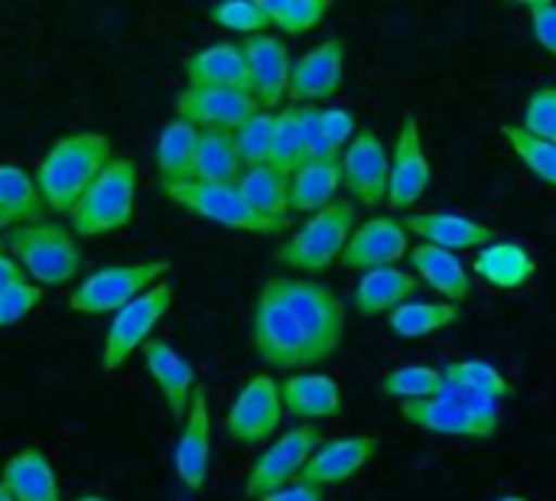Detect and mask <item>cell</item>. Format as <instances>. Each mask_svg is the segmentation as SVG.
Returning a JSON list of instances; mask_svg holds the SVG:
<instances>
[{"label": "cell", "mask_w": 556, "mask_h": 501, "mask_svg": "<svg viewBox=\"0 0 556 501\" xmlns=\"http://www.w3.org/2000/svg\"><path fill=\"white\" fill-rule=\"evenodd\" d=\"M195 147H199V127L173 117L156 140V173L160 183H186L192 179V163H195Z\"/></svg>", "instance_id": "d6a6232c"}, {"label": "cell", "mask_w": 556, "mask_h": 501, "mask_svg": "<svg viewBox=\"0 0 556 501\" xmlns=\"http://www.w3.org/2000/svg\"><path fill=\"white\" fill-rule=\"evenodd\" d=\"M241 49H244V59H248V75H251L254 101L264 111L277 108L287 98L290 68H293L287 42L280 36H274V33H261V36H248L241 42Z\"/></svg>", "instance_id": "e0dca14e"}, {"label": "cell", "mask_w": 556, "mask_h": 501, "mask_svg": "<svg viewBox=\"0 0 556 501\" xmlns=\"http://www.w3.org/2000/svg\"><path fill=\"white\" fill-rule=\"evenodd\" d=\"M528 16H531V29L538 36V42L556 55V3L554 0H528Z\"/></svg>", "instance_id": "f6af8a7d"}, {"label": "cell", "mask_w": 556, "mask_h": 501, "mask_svg": "<svg viewBox=\"0 0 556 501\" xmlns=\"http://www.w3.org/2000/svg\"><path fill=\"white\" fill-rule=\"evenodd\" d=\"M186 78L189 85L235 88V91L251 95V75H248V59H244L241 42H212L192 52L186 62Z\"/></svg>", "instance_id": "cb8c5ba5"}, {"label": "cell", "mask_w": 556, "mask_h": 501, "mask_svg": "<svg viewBox=\"0 0 556 501\" xmlns=\"http://www.w3.org/2000/svg\"><path fill=\"white\" fill-rule=\"evenodd\" d=\"M111 160H114V153H111V137L108 134L78 130V134L59 137L42 153V160H39V166L33 173L36 186L42 192V202L52 212L68 215Z\"/></svg>", "instance_id": "6da1fadb"}, {"label": "cell", "mask_w": 556, "mask_h": 501, "mask_svg": "<svg viewBox=\"0 0 556 501\" xmlns=\"http://www.w3.org/2000/svg\"><path fill=\"white\" fill-rule=\"evenodd\" d=\"M463 310L456 303H433V300H407L388 316V329L401 339H424L446 326H456Z\"/></svg>", "instance_id": "836d02e7"}, {"label": "cell", "mask_w": 556, "mask_h": 501, "mask_svg": "<svg viewBox=\"0 0 556 501\" xmlns=\"http://www.w3.org/2000/svg\"><path fill=\"white\" fill-rule=\"evenodd\" d=\"M300 114L303 140H306V160H339L342 153L332 147L326 127H323V108L316 104H293Z\"/></svg>", "instance_id": "7bdbcfd3"}, {"label": "cell", "mask_w": 556, "mask_h": 501, "mask_svg": "<svg viewBox=\"0 0 556 501\" xmlns=\"http://www.w3.org/2000/svg\"><path fill=\"white\" fill-rule=\"evenodd\" d=\"M0 501H13V496H10V489L3 486V479H0Z\"/></svg>", "instance_id": "681fc988"}, {"label": "cell", "mask_w": 556, "mask_h": 501, "mask_svg": "<svg viewBox=\"0 0 556 501\" xmlns=\"http://www.w3.org/2000/svg\"><path fill=\"white\" fill-rule=\"evenodd\" d=\"M264 284L283 300V306L296 320L306 342V368L329 362L345 339V320H349L345 303L329 287L293 274H277L267 277Z\"/></svg>", "instance_id": "7a4b0ae2"}, {"label": "cell", "mask_w": 556, "mask_h": 501, "mask_svg": "<svg viewBox=\"0 0 556 501\" xmlns=\"http://www.w3.org/2000/svg\"><path fill=\"white\" fill-rule=\"evenodd\" d=\"M404 228L410 235H417L424 245L443 248V251H482L492 241H498L495 228L469 218L463 212H450V209H433V212H417V215H404Z\"/></svg>", "instance_id": "2e32d148"}, {"label": "cell", "mask_w": 556, "mask_h": 501, "mask_svg": "<svg viewBox=\"0 0 556 501\" xmlns=\"http://www.w3.org/2000/svg\"><path fill=\"white\" fill-rule=\"evenodd\" d=\"M495 501H531V499H525V496H502V499H495Z\"/></svg>", "instance_id": "f907efd6"}, {"label": "cell", "mask_w": 556, "mask_h": 501, "mask_svg": "<svg viewBox=\"0 0 556 501\" xmlns=\"http://www.w3.org/2000/svg\"><path fill=\"white\" fill-rule=\"evenodd\" d=\"M358 228V205L336 199L329 209L309 215L290 241L277 248V261L296 274H323L336 258H342L352 231Z\"/></svg>", "instance_id": "277c9868"}, {"label": "cell", "mask_w": 556, "mask_h": 501, "mask_svg": "<svg viewBox=\"0 0 556 501\" xmlns=\"http://www.w3.org/2000/svg\"><path fill=\"white\" fill-rule=\"evenodd\" d=\"M16 280H23V267H20L10 254L0 251V293H3L10 284H16Z\"/></svg>", "instance_id": "c3c4849f"}, {"label": "cell", "mask_w": 556, "mask_h": 501, "mask_svg": "<svg viewBox=\"0 0 556 501\" xmlns=\"http://www.w3.org/2000/svg\"><path fill=\"white\" fill-rule=\"evenodd\" d=\"M410 267L417 280H424L433 293L443 297V303L459 306L472 293V267L453 251L420 241L417 248H410Z\"/></svg>", "instance_id": "603a6c76"}, {"label": "cell", "mask_w": 556, "mask_h": 501, "mask_svg": "<svg viewBox=\"0 0 556 501\" xmlns=\"http://www.w3.org/2000/svg\"><path fill=\"white\" fill-rule=\"evenodd\" d=\"M433 170H430V156L424 150V137H420V121L414 114H407L401 121V130L394 137V150H391V179H388V205L394 212L414 209L424 192L430 189Z\"/></svg>", "instance_id": "4fadbf2b"}, {"label": "cell", "mask_w": 556, "mask_h": 501, "mask_svg": "<svg viewBox=\"0 0 556 501\" xmlns=\"http://www.w3.org/2000/svg\"><path fill=\"white\" fill-rule=\"evenodd\" d=\"M417 274L404 267H378L362 274V280L352 290V310L358 316H378L394 313L401 303H407L417 293Z\"/></svg>", "instance_id": "484cf974"}, {"label": "cell", "mask_w": 556, "mask_h": 501, "mask_svg": "<svg viewBox=\"0 0 556 501\" xmlns=\"http://www.w3.org/2000/svg\"><path fill=\"white\" fill-rule=\"evenodd\" d=\"M306 163V140H303V127H300V114L296 108H283L274 114V147H270V166H277L280 173H293Z\"/></svg>", "instance_id": "74e56055"}, {"label": "cell", "mask_w": 556, "mask_h": 501, "mask_svg": "<svg viewBox=\"0 0 556 501\" xmlns=\"http://www.w3.org/2000/svg\"><path fill=\"white\" fill-rule=\"evenodd\" d=\"M283 394H280V381L270 375H254L244 381V388L238 391L228 417H225V430L235 443L241 447H257L264 440H270L280 424H283Z\"/></svg>", "instance_id": "8fae6325"}, {"label": "cell", "mask_w": 556, "mask_h": 501, "mask_svg": "<svg viewBox=\"0 0 556 501\" xmlns=\"http://www.w3.org/2000/svg\"><path fill=\"white\" fill-rule=\"evenodd\" d=\"M42 300V290L36 284H29L26 277L10 284L3 293H0V329L7 326H16L20 320H26Z\"/></svg>", "instance_id": "ee69618b"}, {"label": "cell", "mask_w": 556, "mask_h": 501, "mask_svg": "<svg viewBox=\"0 0 556 501\" xmlns=\"http://www.w3.org/2000/svg\"><path fill=\"white\" fill-rule=\"evenodd\" d=\"M345 59H349V46H345L342 36L323 39L319 46H313L309 52H303L293 62V68H290V88H287V95L293 98V104H313V101L336 98L339 88H342Z\"/></svg>", "instance_id": "5bb4252c"}, {"label": "cell", "mask_w": 556, "mask_h": 501, "mask_svg": "<svg viewBox=\"0 0 556 501\" xmlns=\"http://www.w3.org/2000/svg\"><path fill=\"white\" fill-rule=\"evenodd\" d=\"M257 501H326V489L296 479V483H290V486H283V489H277V492H270V496Z\"/></svg>", "instance_id": "7dc6e473"}, {"label": "cell", "mask_w": 556, "mask_h": 501, "mask_svg": "<svg viewBox=\"0 0 556 501\" xmlns=\"http://www.w3.org/2000/svg\"><path fill=\"white\" fill-rule=\"evenodd\" d=\"M208 466H212V414H208V394L199 388L186 414L182 434L173 447V469L189 492H202L208 479Z\"/></svg>", "instance_id": "d6986e66"}, {"label": "cell", "mask_w": 556, "mask_h": 501, "mask_svg": "<svg viewBox=\"0 0 556 501\" xmlns=\"http://www.w3.org/2000/svg\"><path fill=\"white\" fill-rule=\"evenodd\" d=\"M401 417L420 430L443 434V437H469V440H485L498 430V424L479 421L472 411H466L459 401L450 398H424V401H404Z\"/></svg>", "instance_id": "7402d4cb"}, {"label": "cell", "mask_w": 556, "mask_h": 501, "mask_svg": "<svg viewBox=\"0 0 556 501\" xmlns=\"http://www.w3.org/2000/svg\"><path fill=\"white\" fill-rule=\"evenodd\" d=\"M13 501H59V479L49 456L36 447L20 450L0 473Z\"/></svg>", "instance_id": "f546056e"}, {"label": "cell", "mask_w": 556, "mask_h": 501, "mask_svg": "<svg viewBox=\"0 0 556 501\" xmlns=\"http://www.w3.org/2000/svg\"><path fill=\"white\" fill-rule=\"evenodd\" d=\"M235 147L244 166H261L270 163V147H274V111H257L235 130Z\"/></svg>", "instance_id": "ab89813d"}, {"label": "cell", "mask_w": 556, "mask_h": 501, "mask_svg": "<svg viewBox=\"0 0 556 501\" xmlns=\"http://www.w3.org/2000/svg\"><path fill=\"white\" fill-rule=\"evenodd\" d=\"M472 274L482 277L489 287L495 290H518L525 284L534 280L538 274V261L534 254L518 245V241H492L489 248L476 251V261H472Z\"/></svg>", "instance_id": "4316f807"}, {"label": "cell", "mask_w": 556, "mask_h": 501, "mask_svg": "<svg viewBox=\"0 0 556 501\" xmlns=\"http://www.w3.org/2000/svg\"><path fill=\"white\" fill-rule=\"evenodd\" d=\"M342 189L339 160H306L290 173V212H323L336 202Z\"/></svg>", "instance_id": "4dcf8cb0"}, {"label": "cell", "mask_w": 556, "mask_h": 501, "mask_svg": "<svg viewBox=\"0 0 556 501\" xmlns=\"http://www.w3.org/2000/svg\"><path fill=\"white\" fill-rule=\"evenodd\" d=\"M78 501H108V499H101V496H81Z\"/></svg>", "instance_id": "816d5d0a"}, {"label": "cell", "mask_w": 556, "mask_h": 501, "mask_svg": "<svg viewBox=\"0 0 556 501\" xmlns=\"http://www.w3.org/2000/svg\"><path fill=\"white\" fill-rule=\"evenodd\" d=\"M0 245H3V238H0Z\"/></svg>", "instance_id": "f5cc1de1"}, {"label": "cell", "mask_w": 556, "mask_h": 501, "mask_svg": "<svg viewBox=\"0 0 556 501\" xmlns=\"http://www.w3.org/2000/svg\"><path fill=\"white\" fill-rule=\"evenodd\" d=\"M169 271V261H140V264H108L88 274L75 293L68 297V306L75 313L101 316V313H121L127 303L143 297L150 287L160 284V277Z\"/></svg>", "instance_id": "52a82bcc"}, {"label": "cell", "mask_w": 556, "mask_h": 501, "mask_svg": "<svg viewBox=\"0 0 556 501\" xmlns=\"http://www.w3.org/2000/svg\"><path fill=\"white\" fill-rule=\"evenodd\" d=\"M283 411L300 421H332L342 411V388L332 375L309 372L280 381Z\"/></svg>", "instance_id": "d4e9b609"}, {"label": "cell", "mask_w": 556, "mask_h": 501, "mask_svg": "<svg viewBox=\"0 0 556 501\" xmlns=\"http://www.w3.org/2000/svg\"><path fill=\"white\" fill-rule=\"evenodd\" d=\"M163 196L173 199L176 205H182L186 212L231 228V231H251V235H280L283 228L261 218L248 199L241 196L238 183H199V179H186V183H160Z\"/></svg>", "instance_id": "8992f818"}, {"label": "cell", "mask_w": 556, "mask_h": 501, "mask_svg": "<svg viewBox=\"0 0 556 501\" xmlns=\"http://www.w3.org/2000/svg\"><path fill=\"white\" fill-rule=\"evenodd\" d=\"M3 245L10 258L36 280V287H62L68 284L81 267V248L72 235V228L59 222H39L23 225L3 235Z\"/></svg>", "instance_id": "5b68a950"}, {"label": "cell", "mask_w": 556, "mask_h": 501, "mask_svg": "<svg viewBox=\"0 0 556 501\" xmlns=\"http://www.w3.org/2000/svg\"><path fill=\"white\" fill-rule=\"evenodd\" d=\"M176 111H179L182 121L195 124L199 130H205V127L238 130L248 117H254L261 111V104L248 91L186 85L179 91V98H176Z\"/></svg>", "instance_id": "9a60e30c"}, {"label": "cell", "mask_w": 556, "mask_h": 501, "mask_svg": "<svg viewBox=\"0 0 556 501\" xmlns=\"http://www.w3.org/2000/svg\"><path fill=\"white\" fill-rule=\"evenodd\" d=\"M241 173H244V163H241L238 147H235V130H222V127L199 130L192 179H199V183H238Z\"/></svg>", "instance_id": "1f68e13d"}, {"label": "cell", "mask_w": 556, "mask_h": 501, "mask_svg": "<svg viewBox=\"0 0 556 501\" xmlns=\"http://www.w3.org/2000/svg\"><path fill=\"white\" fill-rule=\"evenodd\" d=\"M323 127L332 140V147L342 153L352 137L358 134V124H355V111L352 108H323Z\"/></svg>", "instance_id": "bcb514c9"}, {"label": "cell", "mask_w": 556, "mask_h": 501, "mask_svg": "<svg viewBox=\"0 0 556 501\" xmlns=\"http://www.w3.org/2000/svg\"><path fill=\"white\" fill-rule=\"evenodd\" d=\"M270 26H277L280 33L290 36H303L309 33L316 23H323V16L329 13V0H261Z\"/></svg>", "instance_id": "f35d334b"}, {"label": "cell", "mask_w": 556, "mask_h": 501, "mask_svg": "<svg viewBox=\"0 0 556 501\" xmlns=\"http://www.w3.org/2000/svg\"><path fill=\"white\" fill-rule=\"evenodd\" d=\"M443 378L446 381H453V385H459V388H466V391H476V394H485V398H492V401H505V398H511L515 394V388H511V381L492 365V362H485V359H463V362H450L446 368H443Z\"/></svg>", "instance_id": "d590c367"}, {"label": "cell", "mask_w": 556, "mask_h": 501, "mask_svg": "<svg viewBox=\"0 0 556 501\" xmlns=\"http://www.w3.org/2000/svg\"><path fill=\"white\" fill-rule=\"evenodd\" d=\"M208 20L222 29L231 33H244L248 36H261L270 29V20L261 7V0H222L208 10Z\"/></svg>", "instance_id": "60d3db41"}, {"label": "cell", "mask_w": 556, "mask_h": 501, "mask_svg": "<svg viewBox=\"0 0 556 501\" xmlns=\"http://www.w3.org/2000/svg\"><path fill=\"white\" fill-rule=\"evenodd\" d=\"M169 306H173V287L156 284L143 297L127 303L121 313H114L104 333V346H101V368L117 372L137 349H143Z\"/></svg>", "instance_id": "30bf717a"}, {"label": "cell", "mask_w": 556, "mask_h": 501, "mask_svg": "<svg viewBox=\"0 0 556 501\" xmlns=\"http://www.w3.org/2000/svg\"><path fill=\"white\" fill-rule=\"evenodd\" d=\"M375 453H378V440L368 434H349V437L326 440L313 453V460L306 463L300 479L309 486H319V489L342 486L352 476H358L368 466V460H375Z\"/></svg>", "instance_id": "ffe728a7"}, {"label": "cell", "mask_w": 556, "mask_h": 501, "mask_svg": "<svg viewBox=\"0 0 556 501\" xmlns=\"http://www.w3.org/2000/svg\"><path fill=\"white\" fill-rule=\"evenodd\" d=\"M326 443V434L313 424H296L287 434H280L248 469L244 492L248 499H264L290 483H296L313 460V453Z\"/></svg>", "instance_id": "ba28073f"}, {"label": "cell", "mask_w": 556, "mask_h": 501, "mask_svg": "<svg viewBox=\"0 0 556 501\" xmlns=\"http://www.w3.org/2000/svg\"><path fill=\"white\" fill-rule=\"evenodd\" d=\"M46 215L49 205L42 202L36 176L23 166L0 163V228L13 231L23 225H39Z\"/></svg>", "instance_id": "83f0119b"}, {"label": "cell", "mask_w": 556, "mask_h": 501, "mask_svg": "<svg viewBox=\"0 0 556 501\" xmlns=\"http://www.w3.org/2000/svg\"><path fill=\"white\" fill-rule=\"evenodd\" d=\"M404 254H410V231L404 228V222L397 218H368L362 222L345 251H342V264L349 271H378V267H394Z\"/></svg>", "instance_id": "ac0fdd59"}, {"label": "cell", "mask_w": 556, "mask_h": 501, "mask_svg": "<svg viewBox=\"0 0 556 501\" xmlns=\"http://www.w3.org/2000/svg\"><path fill=\"white\" fill-rule=\"evenodd\" d=\"M238 189L261 218H267L280 228H290V176L287 173H280L270 163L244 166Z\"/></svg>", "instance_id": "f1b7e54d"}, {"label": "cell", "mask_w": 556, "mask_h": 501, "mask_svg": "<svg viewBox=\"0 0 556 501\" xmlns=\"http://www.w3.org/2000/svg\"><path fill=\"white\" fill-rule=\"evenodd\" d=\"M143 362H147V372L150 378L156 381L163 401H166V411L173 421H186L189 408H192V398H195V368L192 362L176 352L166 339H150L143 346Z\"/></svg>", "instance_id": "44dd1931"}, {"label": "cell", "mask_w": 556, "mask_h": 501, "mask_svg": "<svg viewBox=\"0 0 556 501\" xmlns=\"http://www.w3.org/2000/svg\"><path fill=\"white\" fill-rule=\"evenodd\" d=\"M502 137L511 143L515 156L525 163L528 173H534L538 179H544L547 186H554L556 189V143L528 134L521 124H505V127H502Z\"/></svg>", "instance_id": "8d00e7d4"}, {"label": "cell", "mask_w": 556, "mask_h": 501, "mask_svg": "<svg viewBox=\"0 0 556 501\" xmlns=\"http://www.w3.org/2000/svg\"><path fill=\"white\" fill-rule=\"evenodd\" d=\"M137 163L127 156H114L98 179L88 186V192L78 199V205L68 212L72 235L81 238H98L124 228L134 218V202H137Z\"/></svg>", "instance_id": "3957f363"}, {"label": "cell", "mask_w": 556, "mask_h": 501, "mask_svg": "<svg viewBox=\"0 0 556 501\" xmlns=\"http://www.w3.org/2000/svg\"><path fill=\"white\" fill-rule=\"evenodd\" d=\"M251 339H254V352L264 365L280 368V372L306 368L303 333H300L296 320L290 316V310L283 306V300L267 284L257 290V300H254Z\"/></svg>", "instance_id": "9c48e42d"}, {"label": "cell", "mask_w": 556, "mask_h": 501, "mask_svg": "<svg viewBox=\"0 0 556 501\" xmlns=\"http://www.w3.org/2000/svg\"><path fill=\"white\" fill-rule=\"evenodd\" d=\"M521 127L541 140L556 143V85H544L528 95L521 111Z\"/></svg>", "instance_id": "b9f144b4"}, {"label": "cell", "mask_w": 556, "mask_h": 501, "mask_svg": "<svg viewBox=\"0 0 556 501\" xmlns=\"http://www.w3.org/2000/svg\"><path fill=\"white\" fill-rule=\"evenodd\" d=\"M342 186L362 205L388 202V179H391V153L371 127H358L352 143L339 156Z\"/></svg>", "instance_id": "7c38bea8"}, {"label": "cell", "mask_w": 556, "mask_h": 501, "mask_svg": "<svg viewBox=\"0 0 556 501\" xmlns=\"http://www.w3.org/2000/svg\"><path fill=\"white\" fill-rule=\"evenodd\" d=\"M443 368H433V365H397V368H388L381 378H378V391L384 398H394V401H424V398H437L440 388H443Z\"/></svg>", "instance_id": "e575fe53"}]
</instances>
